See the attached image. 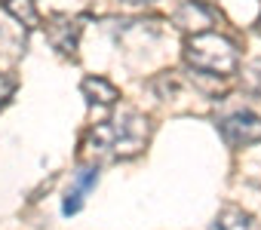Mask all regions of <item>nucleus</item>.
<instances>
[{
    "instance_id": "obj_1",
    "label": "nucleus",
    "mask_w": 261,
    "mask_h": 230,
    "mask_svg": "<svg viewBox=\"0 0 261 230\" xmlns=\"http://www.w3.org/2000/svg\"><path fill=\"white\" fill-rule=\"evenodd\" d=\"M148 141V120L136 110H126L120 117L98 123L86 138V154L92 160H114V157H133Z\"/></svg>"
},
{
    "instance_id": "obj_2",
    "label": "nucleus",
    "mask_w": 261,
    "mask_h": 230,
    "mask_svg": "<svg viewBox=\"0 0 261 230\" xmlns=\"http://www.w3.org/2000/svg\"><path fill=\"white\" fill-rule=\"evenodd\" d=\"M185 59H188V65H194L197 71H206V74H233L240 65L237 46L227 37L212 34V31L191 34L185 40Z\"/></svg>"
},
{
    "instance_id": "obj_3",
    "label": "nucleus",
    "mask_w": 261,
    "mask_h": 230,
    "mask_svg": "<svg viewBox=\"0 0 261 230\" xmlns=\"http://www.w3.org/2000/svg\"><path fill=\"white\" fill-rule=\"evenodd\" d=\"M221 138L230 148L255 145V141H261V120L255 117V113H249V110H237L227 120H221Z\"/></svg>"
},
{
    "instance_id": "obj_4",
    "label": "nucleus",
    "mask_w": 261,
    "mask_h": 230,
    "mask_svg": "<svg viewBox=\"0 0 261 230\" xmlns=\"http://www.w3.org/2000/svg\"><path fill=\"white\" fill-rule=\"evenodd\" d=\"M175 25L200 34V31H206L212 25V13L206 10V4H200V0H188V4L175 13Z\"/></svg>"
},
{
    "instance_id": "obj_5",
    "label": "nucleus",
    "mask_w": 261,
    "mask_h": 230,
    "mask_svg": "<svg viewBox=\"0 0 261 230\" xmlns=\"http://www.w3.org/2000/svg\"><path fill=\"white\" fill-rule=\"evenodd\" d=\"M77 34H80V25L71 22V19H56V25H49V40H53V46L62 49V52H74Z\"/></svg>"
},
{
    "instance_id": "obj_6",
    "label": "nucleus",
    "mask_w": 261,
    "mask_h": 230,
    "mask_svg": "<svg viewBox=\"0 0 261 230\" xmlns=\"http://www.w3.org/2000/svg\"><path fill=\"white\" fill-rule=\"evenodd\" d=\"M95 181H98V169H83V175L77 178L74 190H68L62 212H65V215H74V212H80V206H83V193H86L89 187H95Z\"/></svg>"
},
{
    "instance_id": "obj_7",
    "label": "nucleus",
    "mask_w": 261,
    "mask_h": 230,
    "mask_svg": "<svg viewBox=\"0 0 261 230\" xmlns=\"http://www.w3.org/2000/svg\"><path fill=\"white\" fill-rule=\"evenodd\" d=\"M83 95L89 101H98V104H114L120 95H117V86H111L105 77H86L83 80Z\"/></svg>"
},
{
    "instance_id": "obj_8",
    "label": "nucleus",
    "mask_w": 261,
    "mask_h": 230,
    "mask_svg": "<svg viewBox=\"0 0 261 230\" xmlns=\"http://www.w3.org/2000/svg\"><path fill=\"white\" fill-rule=\"evenodd\" d=\"M7 4V10L13 13V19H19L22 25H28V28H37V10H34V0H4Z\"/></svg>"
},
{
    "instance_id": "obj_9",
    "label": "nucleus",
    "mask_w": 261,
    "mask_h": 230,
    "mask_svg": "<svg viewBox=\"0 0 261 230\" xmlns=\"http://www.w3.org/2000/svg\"><path fill=\"white\" fill-rule=\"evenodd\" d=\"M212 230H252V221L243 215V212H237V209H227L215 224H212Z\"/></svg>"
},
{
    "instance_id": "obj_10",
    "label": "nucleus",
    "mask_w": 261,
    "mask_h": 230,
    "mask_svg": "<svg viewBox=\"0 0 261 230\" xmlns=\"http://www.w3.org/2000/svg\"><path fill=\"white\" fill-rule=\"evenodd\" d=\"M123 4H129V7H139V4H154V0H123Z\"/></svg>"
},
{
    "instance_id": "obj_11",
    "label": "nucleus",
    "mask_w": 261,
    "mask_h": 230,
    "mask_svg": "<svg viewBox=\"0 0 261 230\" xmlns=\"http://www.w3.org/2000/svg\"><path fill=\"white\" fill-rule=\"evenodd\" d=\"M200 4H209V0H200Z\"/></svg>"
},
{
    "instance_id": "obj_12",
    "label": "nucleus",
    "mask_w": 261,
    "mask_h": 230,
    "mask_svg": "<svg viewBox=\"0 0 261 230\" xmlns=\"http://www.w3.org/2000/svg\"><path fill=\"white\" fill-rule=\"evenodd\" d=\"M258 31H261V22H258Z\"/></svg>"
}]
</instances>
